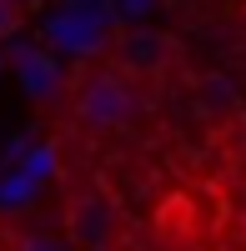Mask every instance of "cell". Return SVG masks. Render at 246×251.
Here are the masks:
<instances>
[{
    "mask_svg": "<svg viewBox=\"0 0 246 251\" xmlns=\"http://www.w3.org/2000/svg\"><path fill=\"white\" fill-rule=\"evenodd\" d=\"M66 116L86 136H116L141 116V86L131 75H121L111 60L75 66L66 86Z\"/></svg>",
    "mask_w": 246,
    "mask_h": 251,
    "instance_id": "cell-1",
    "label": "cell"
},
{
    "mask_svg": "<svg viewBox=\"0 0 246 251\" xmlns=\"http://www.w3.org/2000/svg\"><path fill=\"white\" fill-rule=\"evenodd\" d=\"M106 60L121 75H131L136 86H156L176 71V40L156 25H121V30H111Z\"/></svg>",
    "mask_w": 246,
    "mask_h": 251,
    "instance_id": "cell-2",
    "label": "cell"
},
{
    "mask_svg": "<svg viewBox=\"0 0 246 251\" xmlns=\"http://www.w3.org/2000/svg\"><path fill=\"white\" fill-rule=\"evenodd\" d=\"M60 221H66V236L75 251H111L116 246V201L106 196V186H71L66 196V211H60Z\"/></svg>",
    "mask_w": 246,
    "mask_h": 251,
    "instance_id": "cell-3",
    "label": "cell"
},
{
    "mask_svg": "<svg viewBox=\"0 0 246 251\" xmlns=\"http://www.w3.org/2000/svg\"><path fill=\"white\" fill-rule=\"evenodd\" d=\"M5 251H60V246H55V241H50L46 231L25 226V231H15V236H10V246H5Z\"/></svg>",
    "mask_w": 246,
    "mask_h": 251,
    "instance_id": "cell-4",
    "label": "cell"
},
{
    "mask_svg": "<svg viewBox=\"0 0 246 251\" xmlns=\"http://www.w3.org/2000/svg\"><path fill=\"white\" fill-rule=\"evenodd\" d=\"M20 20H25V15L15 10V0H0V40H10L20 30Z\"/></svg>",
    "mask_w": 246,
    "mask_h": 251,
    "instance_id": "cell-5",
    "label": "cell"
},
{
    "mask_svg": "<svg viewBox=\"0 0 246 251\" xmlns=\"http://www.w3.org/2000/svg\"><path fill=\"white\" fill-rule=\"evenodd\" d=\"M40 5H46V0H15V10H20V15H30V10H40Z\"/></svg>",
    "mask_w": 246,
    "mask_h": 251,
    "instance_id": "cell-6",
    "label": "cell"
}]
</instances>
